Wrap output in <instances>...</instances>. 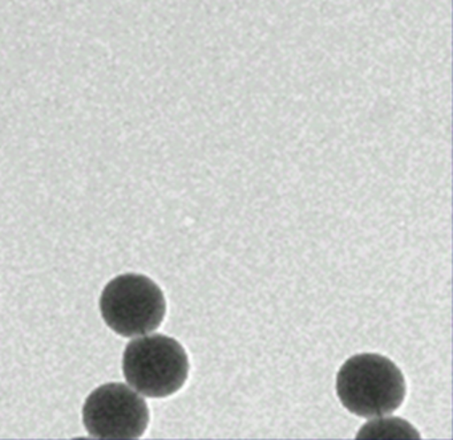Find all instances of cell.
Listing matches in <instances>:
<instances>
[{"label":"cell","mask_w":453,"mask_h":440,"mask_svg":"<svg viewBox=\"0 0 453 440\" xmlns=\"http://www.w3.org/2000/svg\"><path fill=\"white\" fill-rule=\"evenodd\" d=\"M342 405L362 418H381L404 402L407 384L402 370L389 358L362 353L349 358L336 376Z\"/></svg>","instance_id":"cell-1"},{"label":"cell","mask_w":453,"mask_h":440,"mask_svg":"<svg viewBox=\"0 0 453 440\" xmlns=\"http://www.w3.org/2000/svg\"><path fill=\"white\" fill-rule=\"evenodd\" d=\"M189 368L182 345L164 334H144L124 350V376L132 389L148 398L176 394L187 382Z\"/></svg>","instance_id":"cell-2"},{"label":"cell","mask_w":453,"mask_h":440,"mask_svg":"<svg viewBox=\"0 0 453 440\" xmlns=\"http://www.w3.org/2000/svg\"><path fill=\"white\" fill-rule=\"evenodd\" d=\"M100 312L115 333L131 338L160 328L165 317L166 300L152 278L140 273H124L103 289Z\"/></svg>","instance_id":"cell-3"},{"label":"cell","mask_w":453,"mask_h":440,"mask_svg":"<svg viewBox=\"0 0 453 440\" xmlns=\"http://www.w3.org/2000/svg\"><path fill=\"white\" fill-rule=\"evenodd\" d=\"M83 423L97 439H139L150 424V408L144 398L124 383H105L87 398Z\"/></svg>","instance_id":"cell-4"},{"label":"cell","mask_w":453,"mask_h":440,"mask_svg":"<svg viewBox=\"0 0 453 440\" xmlns=\"http://www.w3.org/2000/svg\"><path fill=\"white\" fill-rule=\"evenodd\" d=\"M357 439H420V434L403 419L384 418L365 424Z\"/></svg>","instance_id":"cell-5"}]
</instances>
